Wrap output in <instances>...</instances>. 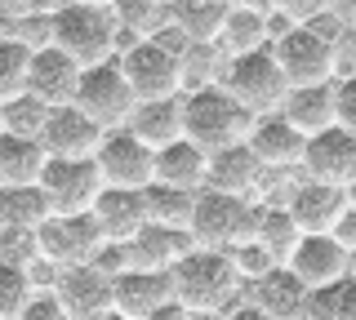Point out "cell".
<instances>
[{
	"instance_id": "bcb514c9",
	"label": "cell",
	"mask_w": 356,
	"mask_h": 320,
	"mask_svg": "<svg viewBox=\"0 0 356 320\" xmlns=\"http://www.w3.org/2000/svg\"><path fill=\"white\" fill-rule=\"evenodd\" d=\"M9 227H18L14 223V205H9V192H0V231H9Z\"/></svg>"
},
{
	"instance_id": "6f0895ef",
	"label": "cell",
	"mask_w": 356,
	"mask_h": 320,
	"mask_svg": "<svg viewBox=\"0 0 356 320\" xmlns=\"http://www.w3.org/2000/svg\"><path fill=\"white\" fill-rule=\"evenodd\" d=\"M0 134H5V112H0Z\"/></svg>"
},
{
	"instance_id": "4316f807",
	"label": "cell",
	"mask_w": 356,
	"mask_h": 320,
	"mask_svg": "<svg viewBox=\"0 0 356 320\" xmlns=\"http://www.w3.org/2000/svg\"><path fill=\"white\" fill-rule=\"evenodd\" d=\"M205 178H209V156L196 142L178 138L156 151V183L178 187V192H205Z\"/></svg>"
},
{
	"instance_id": "7dc6e473",
	"label": "cell",
	"mask_w": 356,
	"mask_h": 320,
	"mask_svg": "<svg viewBox=\"0 0 356 320\" xmlns=\"http://www.w3.org/2000/svg\"><path fill=\"white\" fill-rule=\"evenodd\" d=\"M232 9H250V14H272V0H232Z\"/></svg>"
},
{
	"instance_id": "3957f363",
	"label": "cell",
	"mask_w": 356,
	"mask_h": 320,
	"mask_svg": "<svg viewBox=\"0 0 356 320\" xmlns=\"http://www.w3.org/2000/svg\"><path fill=\"white\" fill-rule=\"evenodd\" d=\"M183 129L187 142H196L205 156H214V151H227L236 142H250L254 116L222 85H209V90L183 94Z\"/></svg>"
},
{
	"instance_id": "816d5d0a",
	"label": "cell",
	"mask_w": 356,
	"mask_h": 320,
	"mask_svg": "<svg viewBox=\"0 0 356 320\" xmlns=\"http://www.w3.org/2000/svg\"><path fill=\"white\" fill-rule=\"evenodd\" d=\"M9 27H14V18H9L5 5H0V36H9Z\"/></svg>"
},
{
	"instance_id": "e0dca14e",
	"label": "cell",
	"mask_w": 356,
	"mask_h": 320,
	"mask_svg": "<svg viewBox=\"0 0 356 320\" xmlns=\"http://www.w3.org/2000/svg\"><path fill=\"white\" fill-rule=\"evenodd\" d=\"M54 298L63 303L67 320H103L111 312V280L98 267H63Z\"/></svg>"
},
{
	"instance_id": "5bb4252c",
	"label": "cell",
	"mask_w": 356,
	"mask_h": 320,
	"mask_svg": "<svg viewBox=\"0 0 356 320\" xmlns=\"http://www.w3.org/2000/svg\"><path fill=\"white\" fill-rule=\"evenodd\" d=\"M81 76L85 67L76 58H67L63 49H40L31 53V81H27V94L44 103L54 112V107H72L76 103V90H81Z\"/></svg>"
},
{
	"instance_id": "11a10c76",
	"label": "cell",
	"mask_w": 356,
	"mask_h": 320,
	"mask_svg": "<svg viewBox=\"0 0 356 320\" xmlns=\"http://www.w3.org/2000/svg\"><path fill=\"white\" fill-rule=\"evenodd\" d=\"M343 196H348V209H356V183H352V187H348Z\"/></svg>"
},
{
	"instance_id": "d4e9b609",
	"label": "cell",
	"mask_w": 356,
	"mask_h": 320,
	"mask_svg": "<svg viewBox=\"0 0 356 320\" xmlns=\"http://www.w3.org/2000/svg\"><path fill=\"white\" fill-rule=\"evenodd\" d=\"M125 129L143 142V147H152V151L170 147V142H178V138H187V129H183V94H178V98H156V103H138Z\"/></svg>"
},
{
	"instance_id": "ffe728a7",
	"label": "cell",
	"mask_w": 356,
	"mask_h": 320,
	"mask_svg": "<svg viewBox=\"0 0 356 320\" xmlns=\"http://www.w3.org/2000/svg\"><path fill=\"white\" fill-rule=\"evenodd\" d=\"M89 218L103 231V245H129L147 227V201H143V192H116V187H107L98 196V205L89 209Z\"/></svg>"
},
{
	"instance_id": "7bdbcfd3",
	"label": "cell",
	"mask_w": 356,
	"mask_h": 320,
	"mask_svg": "<svg viewBox=\"0 0 356 320\" xmlns=\"http://www.w3.org/2000/svg\"><path fill=\"white\" fill-rule=\"evenodd\" d=\"M76 0H31V14H44V18H58L63 9H72Z\"/></svg>"
},
{
	"instance_id": "681fc988",
	"label": "cell",
	"mask_w": 356,
	"mask_h": 320,
	"mask_svg": "<svg viewBox=\"0 0 356 320\" xmlns=\"http://www.w3.org/2000/svg\"><path fill=\"white\" fill-rule=\"evenodd\" d=\"M5 5V14L9 18H22V14H31V0H0Z\"/></svg>"
},
{
	"instance_id": "db71d44e",
	"label": "cell",
	"mask_w": 356,
	"mask_h": 320,
	"mask_svg": "<svg viewBox=\"0 0 356 320\" xmlns=\"http://www.w3.org/2000/svg\"><path fill=\"white\" fill-rule=\"evenodd\" d=\"M348 276H352V280H356V249L348 253Z\"/></svg>"
},
{
	"instance_id": "8d00e7d4",
	"label": "cell",
	"mask_w": 356,
	"mask_h": 320,
	"mask_svg": "<svg viewBox=\"0 0 356 320\" xmlns=\"http://www.w3.org/2000/svg\"><path fill=\"white\" fill-rule=\"evenodd\" d=\"M9 36H14L18 45H27L31 53H40V49L54 45V18H44V14H22V18H14Z\"/></svg>"
},
{
	"instance_id": "d6986e66",
	"label": "cell",
	"mask_w": 356,
	"mask_h": 320,
	"mask_svg": "<svg viewBox=\"0 0 356 320\" xmlns=\"http://www.w3.org/2000/svg\"><path fill=\"white\" fill-rule=\"evenodd\" d=\"M250 151L259 156L263 169H303V151H307V138L298 134L289 120L276 112V116H259L250 129Z\"/></svg>"
},
{
	"instance_id": "603a6c76",
	"label": "cell",
	"mask_w": 356,
	"mask_h": 320,
	"mask_svg": "<svg viewBox=\"0 0 356 320\" xmlns=\"http://www.w3.org/2000/svg\"><path fill=\"white\" fill-rule=\"evenodd\" d=\"M289 218L298 223L303 236H321V231H334V223L343 218V209H348V196L339 192V187H325V183H312L303 178L294 187V196H289Z\"/></svg>"
},
{
	"instance_id": "4fadbf2b",
	"label": "cell",
	"mask_w": 356,
	"mask_h": 320,
	"mask_svg": "<svg viewBox=\"0 0 356 320\" xmlns=\"http://www.w3.org/2000/svg\"><path fill=\"white\" fill-rule=\"evenodd\" d=\"M303 178L348 192V187L356 183V138L348 134V129H339V125L325 129V134H316V138H307Z\"/></svg>"
},
{
	"instance_id": "8fae6325",
	"label": "cell",
	"mask_w": 356,
	"mask_h": 320,
	"mask_svg": "<svg viewBox=\"0 0 356 320\" xmlns=\"http://www.w3.org/2000/svg\"><path fill=\"white\" fill-rule=\"evenodd\" d=\"M36 240H40V258L58 262V267H89L94 253L103 249V231L89 214H49L44 223L36 227Z\"/></svg>"
},
{
	"instance_id": "9f6ffc18",
	"label": "cell",
	"mask_w": 356,
	"mask_h": 320,
	"mask_svg": "<svg viewBox=\"0 0 356 320\" xmlns=\"http://www.w3.org/2000/svg\"><path fill=\"white\" fill-rule=\"evenodd\" d=\"M103 320H125V316H120V312H107V316H103Z\"/></svg>"
},
{
	"instance_id": "ab89813d",
	"label": "cell",
	"mask_w": 356,
	"mask_h": 320,
	"mask_svg": "<svg viewBox=\"0 0 356 320\" xmlns=\"http://www.w3.org/2000/svg\"><path fill=\"white\" fill-rule=\"evenodd\" d=\"M89 267H98L107 276V280H116V276H125L129 267H134V258H129V245H103L94 253V262Z\"/></svg>"
},
{
	"instance_id": "7c38bea8",
	"label": "cell",
	"mask_w": 356,
	"mask_h": 320,
	"mask_svg": "<svg viewBox=\"0 0 356 320\" xmlns=\"http://www.w3.org/2000/svg\"><path fill=\"white\" fill-rule=\"evenodd\" d=\"M107 129L94 125L81 107H54L49 120H44V151H49V160H94V151L103 147Z\"/></svg>"
},
{
	"instance_id": "1f68e13d",
	"label": "cell",
	"mask_w": 356,
	"mask_h": 320,
	"mask_svg": "<svg viewBox=\"0 0 356 320\" xmlns=\"http://www.w3.org/2000/svg\"><path fill=\"white\" fill-rule=\"evenodd\" d=\"M307 320H356V280L330 285V289H316L307 303Z\"/></svg>"
},
{
	"instance_id": "f546056e",
	"label": "cell",
	"mask_w": 356,
	"mask_h": 320,
	"mask_svg": "<svg viewBox=\"0 0 356 320\" xmlns=\"http://www.w3.org/2000/svg\"><path fill=\"white\" fill-rule=\"evenodd\" d=\"M196 196H200V192H178V187L152 183L147 192H143V201H147V223H161V227H183V231H192Z\"/></svg>"
},
{
	"instance_id": "6da1fadb",
	"label": "cell",
	"mask_w": 356,
	"mask_h": 320,
	"mask_svg": "<svg viewBox=\"0 0 356 320\" xmlns=\"http://www.w3.org/2000/svg\"><path fill=\"white\" fill-rule=\"evenodd\" d=\"M192 40L183 36L174 23L165 31H156L152 40H138V45L120 49L116 62L125 71L129 90L138 103H156V98H178L183 94V53Z\"/></svg>"
},
{
	"instance_id": "f35d334b",
	"label": "cell",
	"mask_w": 356,
	"mask_h": 320,
	"mask_svg": "<svg viewBox=\"0 0 356 320\" xmlns=\"http://www.w3.org/2000/svg\"><path fill=\"white\" fill-rule=\"evenodd\" d=\"M334 103H339V129H348L356 138V71L334 81Z\"/></svg>"
},
{
	"instance_id": "ba28073f",
	"label": "cell",
	"mask_w": 356,
	"mask_h": 320,
	"mask_svg": "<svg viewBox=\"0 0 356 320\" xmlns=\"http://www.w3.org/2000/svg\"><path fill=\"white\" fill-rule=\"evenodd\" d=\"M76 107L94 120V125H103L107 134L111 129H125L134 107H138V98H134L125 71H120V62H98V67H85L81 76V90H76Z\"/></svg>"
},
{
	"instance_id": "44dd1931",
	"label": "cell",
	"mask_w": 356,
	"mask_h": 320,
	"mask_svg": "<svg viewBox=\"0 0 356 320\" xmlns=\"http://www.w3.org/2000/svg\"><path fill=\"white\" fill-rule=\"evenodd\" d=\"M192 249H196L192 231L161 227V223H147L138 236L129 240V258H134V267H138V271H174Z\"/></svg>"
},
{
	"instance_id": "f1b7e54d",
	"label": "cell",
	"mask_w": 356,
	"mask_h": 320,
	"mask_svg": "<svg viewBox=\"0 0 356 320\" xmlns=\"http://www.w3.org/2000/svg\"><path fill=\"white\" fill-rule=\"evenodd\" d=\"M218 49L227 58H241V53H259L272 49V14H250V9H232L227 23L218 31Z\"/></svg>"
},
{
	"instance_id": "7a4b0ae2",
	"label": "cell",
	"mask_w": 356,
	"mask_h": 320,
	"mask_svg": "<svg viewBox=\"0 0 356 320\" xmlns=\"http://www.w3.org/2000/svg\"><path fill=\"white\" fill-rule=\"evenodd\" d=\"M339 36H343V23L334 14V23L321 18V23H307V27H289L285 36L272 40V58L289 81V90L339 81Z\"/></svg>"
},
{
	"instance_id": "8992f818",
	"label": "cell",
	"mask_w": 356,
	"mask_h": 320,
	"mask_svg": "<svg viewBox=\"0 0 356 320\" xmlns=\"http://www.w3.org/2000/svg\"><path fill=\"white\" fill-rule=\"evenodd\" d=\"M259 227V201H241V196H222V192H200L196 196V214H192V240L200 249H218L232 253L254 240Z\"/></svg>"
},
{
	"instance_id": "4dcf8cb0",
	"label": "cell",
	"mask_w": 356,
	"mask_h": 320,
	"mask_svg": "<svg viewBox=\"0 0 356 320\" xmlns=\"http://www.w3.org/2000/svg\"><path fill=\"white\" fill-rule=\"evenodd\" d=\"M31 81V49L18 45L14 36H0V107L27 94Z\"/></svg>"
},
{
	"instance_id": "f6af8a7d",
	"label": "cell",
	"mask_w": 356,
	"mask_h": 320,
	"mask_svg": "<svg viewBox=\"0 0 356 320\" xmlns=\"http://www.w3.org/2000/svg\"><path fill=\"white\" fill-rule=\"evenodd\" d=\"M147 320H192V312H187L183 303H170V307H161V312H152Z\"/></svg>"
},
{
	"instance_id": "30bf717a",
	"label": "cell",
	"mask_w": 356,
	"mask_h": 320,
	"mask_svg": "<svg viewBox=\"0 0 356 320\" xmlns=\"http://www.w3.org/2000/svg\"><path fill=\"white\" fill-rule=\"evenodd\" d=\"M94 160H98L103 183L116 187V192H147L156 183V151L143 147L129 129H111L103 147L94 151Z\"/></svg>"
},
{
	"instance_id": "ac0fdd59",
	"label": "cell",
	"mask_w": 356,
	"mask_h": 320,
	"mask_svg": "<svg viewBox=\"0 0 356 320\" xmlns=\"http://www.w3.org/2000/svg\"><path fill=\"white\" fill-rule=\"evenodd\" d=\"M263 165L250 151V142H236L227 151H214L209 156V178L205 192H222V196H241V201H259V187H263Z\"/></svg>"
},
{
	"instance_id": "9c48e42d",
	"label": "cell",
	"mask_w": 356,
	"mask_h": 320,
	"mask_svg": "<svg viewBox=\"0 0 356 320\" xmlns=\"http://www.w3.org/2000/svg\"><path fill=\"white\" fill-rule=\"evenodd\" d=\"M40 192L49 201V214H89L98 205V196L107 192L98 160H49L40 174Z\"/></svg>"
},
{
	"instance_id": "836d02e7",
	"label": "cell",
	"mask_w": 356,
	"mask_h": 320,
	"mask_svg": "<svg viewBox=\"0 0 356 320\" xmlns=\"http://www.w3.org/2000/svg\"><path fill=\"white\" fill-rule=\"evenodd\" d=\"M0 112H5V134H22V138H40L44 134V120H49V107L36 103L31 94L5 103Z\"/></svg>"
},
{
	"instance_id": "5b68a950",
	"label": "cell",
	"mask_w": 356,
	"mask_h": 320,
	"mask_svg": "<svg viewBox=\"0 0 356 320\" xmlns=\"http://www.w3.org/2000/svg\"><path fill=\"white\" fill-rule=\"evenodd\" d=\"M170 280H174V303H183L187 312H227V303L241 294L232 253L200 249V245L170 271Z\"/></svg>"
},
{
	"instance_id": "9a60e30c",
	"label": "cell",
	"mask_w": 356,
	"mask_h": 320,
	"mask_svg": "<svg viewBox=\"0 0 356 320\" xmlns=\"http://www.w3.org/2000/svg\"><path fill=\"white\" fill-rule=\"evenodd\" d=\"M285 267L294 271L312 294H316V289H330V285L348 280V249H343L330 231H321V236H303L298 249L289 253Z\"/></svg>"
},
{
	"instance_id": "cb8c5ba5",
	"label": "cell",
	"mask_w": 356,
	"mask_h": 320,
	"mask_svg": "<svg viewBox=\"0 0 356 320\" xmlns=\"http://www.w3.org/2000/svg\"><path fill=\"white\" fill-rule=\"evenodd\" d=\"M49 165L40 138L22 134H0V192H22V187H40V174Z\"/></svg>"
},
{
	"instance_id": "83f0119b",
	"label": "cell",
	"mask_w": 356,
	"mask_h": 320,
	"mask_svg": "<svg viewBox=\"0 0 356 320\" xmlns=\"http://www.w3.org/2000/svg\"><path fill=\"white\" fill-rule=\"evenodd\" d=\"M298 240H303V231L298 223L289 218L285 205H259V227H254V245H259L267 258L276 262V267H285L289 253L298 249Z\"/></svg>"
},
{
	"instance_id": "2e32d148",
	"label": "cell",
	"mask_w": 356,
	"mask_h": 320,
	"mask_svg": "<svg viewBox=\"0 0 356 320\" xmlns=\"http://www.w3.org/2000/svg\"><path fill=\"white\" fill-rule=\"evenodd\" d=\"M174 303V280L170 271H138L129 267L125 276L111 280V312H120L125 320H147L152 312Z\"/></svg>"
},
{
	"instance_id": "52a82bcc",
	"label": "cell",
	"mask_w": 356,
	"mask_h": 320,
	"mask_svg": "<svg viewBox=\"0 0 356 320\" xmlns=\"http://www.w3.org/2000/svg\"><path fill=\"white\" fill-rule=\"evenodd\" d=\"M222 90H227L236 103L250 112L254 120L259 116H276L289 98V81L276 67L272 49H259V53H241V58L227 62V76H222Z\"/></svg>"
},
{
	"instance_id": "f907efd6",
	"label": "cell",
	"mask_w": 356,
	"mask_h": 320,
	"mask_svg": "<svg viewBox=\"0 0 356 320\" xmlns=\"http://www.w3.org/2000/svg\"><path fill=\"white\" fill-rule=\"evenodd\" d=\"M192 320H227V312H192Z\"/></svg>"
},
{
	"instance_id": "ee69618b",
	"label": "cell",
	"mask_w": 356,
	"mask_h": 320,
	"mask_svg": "<svg viewBox=\"0 0 356 320\" xmlns=\"http://www.w3.org/2000/svg\"><path fill=\"white\" fill-rule=\"evenodd\" d=\"M227 320H272V316L259 312L254 303H241V307H232V312H227Z\"/></svg>"
},
{
	"instance_id": "7402d4cb",
	"label": "cell",
	"mask_w": 356,
	"mask_h": 320,
	"mask_svg": "<svg viewBox=\"0 0 356 320\" xmlns=\"http://www.w3.org/2000/svg\"><path fill=\"white\" fill-rule=\"evenodd\" d=\"M250 303L259 307V312H267L272 320H307L312 289L289 267H272L263 280L250 285Z\"/></svg>"
},
{
	"instance_id": "277c9868",
	"label": "cell",
	"mask_w": 356,
	"mask_h": 320,
	"mask_svg": "<svg viewBox=\"0 0 356 320\" xmlns=\"http://www.w3.org/2000/svg\"><path fill=\"white\" fill-rule=\"evenodd\" d=\"M120 40H125V31H120L116 9L76 0L72 9H63V14L54 18V49H63L67 58H76L81 67L111 62L120 53Z\"/></svg>"
},
{
	"instance_id": "d590c367",
	"label": "cell",
	"mask_w": 356,
	"mask_h": 320,
	"mask_svg": "<svg viewBox=\"0 0 356 320\" xmlns=\"http://www.w3.org/2000/svg\"><path fill=\"white\" fill-rule=\"evenodd\" d=\"M343 0H272V14L289 18L294 27H307V23H321V18H334Z\"/></svg>"
},
{
	"instance_id": "b9f144b4",
	"label": "cell",
	"mask_w": 356,
	"mask_h": 320,
	"mask_svg": "<svg viewBox=\"0 0 356 320\" xmlns=\"http://www.w3.org/2000/svg\"><path fill=\"white\" fill-rule=\"evenodd\" d=\"M330 236L334 240H339V245L343 249H356V209H343V218H339V223H334V231H330Z\"/></svg>"
},
{
	"instance_id": "c3c4849f",
	"label": "cell",
	"mask_w": 356,
	"mask_h": 320,
	"mask_svg": "<svg viewBox=\"0 0 356 320\" xmlns=\"http://www.w3.org/2000/svg\"><path fill=\"white\" fill-rule=\"evenodd\" d=\"M339 23L348 31H356V0H343V5H339Z\"/></svg>"
},
{
	"instance_id": "484cf974",
	"label": "cell",
	"mask_w": 356,
	"mask_h": 320,
	"mask_svg": "<svg viewBox=\"0 0 356 320\" xmlns=\"http://www.w3.org/2000/svg\"><path fill=\"white\" fill-rule=\"evenodd\" d=\"M281 116L298 129L303 138H316L339 125V103H334V81L330 85H307V90H289Z\"/></svg>"
},
{
	"instance_id": "60d3db41",
	"label": "cell",
	"mask_w": 356,
	"mask_h": 320,
	"mask_svg": "<svg viewBox=\"0 0 356 320\" xmlns=\"http://www.w3.org/2000/svg\"><path fill=\"white\" fill-rule=\"evenodd\" d=\"M22 320H67V312H63V303L54 294H36L27 303V312H22Z\"/></svg>"
},
{
	"instance_id": "74e56055",
	"label": "cell",
	"mask_w": 356,
	"mask_h": 320,
	"mask_svg": "<svg viewBox=\"0 0 356 320\" xmlns=\"http://www.w3.org/2000/svg\"><path fill=\"white\" fill-rule=\"evenodd\" d=\"M232 262H236V276H241V285H254V280H263V276L276 267V262L267 258V253H263L259 245H254V240H250V245H241V249H232Z\"/></svg>"
},
{
	"instance_id": "e575fe53",
	"label": "cell",
	"mask_w": 356,
	"mask_h": 320,
	"mask_svg": "<svg viewBox=\"0 0 356 320\" xmlns=\"http://www.w3.org/2000/svg\"><path fill=\"white\" fill-rule=\"evenodd\" d=\"M36 258H40L36 227H9V231H0V262H5V267H31Z\"/></svg>"
},
{
	"instance_id": "f5cc1de1",
	"label": "cell",
	"mask_w": 356,
	"mask_h": 320,
	"mask_svg": "<svg viewBox=\"0 0 356 320\" xmlns=\"http://www.w3.org/2000/svg\"><path fill=\"white\" fill-rule=\"evenodd\" d=\"M85 5H103V9H116L120 0H85Z\"/></svg>"
},
{
	"instance_id": "d6a6232c",
	"label": "cell",
	"mask_w": 356,
	"mask_h": 320,
	"mask_svg": "<svg viewBox=\"0 0 356 320\" xmlns=\"http://www.w3.org/2000/svg\"><path fill=\"white\" fill-rule=\"evenodd\" d=\"M36 298L27 267H5L0 262V320H22L27 303Z\"/></svg>"
}]
</instances>
